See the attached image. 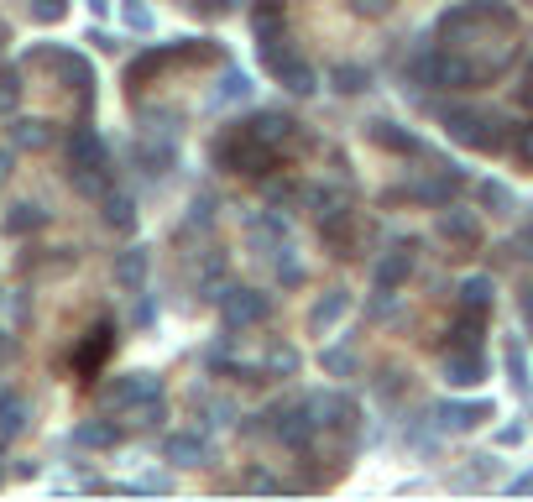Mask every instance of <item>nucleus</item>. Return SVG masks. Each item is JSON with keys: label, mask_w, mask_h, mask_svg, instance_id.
<instances>
[{"label": "nucleus", "mask_w": 533, "mask_h": 502, "mask_svg": "<svg viewBox=\"0 0 533 502\" xmlns=\"http://www.w3.org/2000/svg\"><path fill=\"white\" fill-rule=\"evenodd\" d=\"M136 157H142L147 173H162V168L173 163V147H168V142H162V147H157V142H142V147H136Z\"/></svg>", "instance_id": "nucleus-33"}, {"label": "nucleus", "mask_w": 533, "mask_h": 502, "mask_svg": "<svg viewBox=\"0 0 533 502\" xmlns=\"http://www.w3.org/2000/svg\"><path fill=\"white\" fill-rule=\"evenodd\" d=\"M309 419H314V429H335V424H351V414H356V403L345 398V393H314L309 403Z\"/></svg>", "instance_id": "nucleus-9"}, {"label": "nucleus", "mask_w": 533, "mask_h": 502, "mask_svg": "<svg viewBox=\"0 0 533 502\" xmlns=\"http://www.w3.org/2000/svg\"><path fill=\"white\" fill-rule=\"evenodd\" d=\"M513 147H518L523 163H533V126H518V131H513Z\"/></svg>", "instance_id": "nucleus-40"}, {"label": "nucleus", "mask_w": 533, "mask_h": 502, "mask_svg": "<svg viewBox=\"0 0 533 502\" xmlns=\"http://www.w3.org/2000/svg\"><path fill=\"white\" fill-rule=\"evenodd\" d=\"M126 27H131V32H147V27H152V11L142 6V0H126Z\"/></svg>", "instance_id": "nucleus-38"}, {"label": "nucleus", "mask_w": 533, "mask_h": 502, "mask_svg": "<svg viewBox=\"0 0 533 502\" xmlns=\"http://www.w3.org/2000/svg\"><path fill=\"white\" fill-rule=\"evenodd\" d=\"M16 105H21V74L0 68V116H16Z\"/></svg>", "instance_id": "nucleus-31"}, {"label": "nucleus", "mask_w": 533, "mask_h": 502, "mask_svg": "<svg viewBox=\"0 0 533 502\" xmlns=\"http://www.w3.org/2000/svg\"><path fill=\"white\" fill-rule=\"evenodd\" d=\"M32 16L37 21H63L68 16V0H32Z\"/></svg>", "instance_id": "nucleus-36"}, {"label": "nucleus", "mask_w": 533, "mask_h": 502, "mask_svg": "<svg viewBox=\"0 0 533 502\" xmlns=\"http://www.w3.org/2000/svg\"><path fill=\"white\" fill-rule=\"evenodd\" d=\"M408 272H413V251H408V246H392V251H382L372 283H377V293H392V288L408 283Z\"/></svg>", "instance_id": "nucleus-10"}, {"label": "nucleus", "mask_w": 533, "mask_h": 502, "mask_svg": "<svg viewBox=\"0 0 533 502\" xmlns=\"http://www.w3.org/2000/svg\"><path fill=\"white\" fill-rule=\"evenodd\" d=\"M476 199L486 204V210H513V189H507V184H497V178H486V184H476Z\"/></svg>", "instance_id": "nucleus-29"}, {"label": "nucleus", "mask_w": 533, "mask_h": 502, "mask_svg": "<svg viewBox=\"0 0 533 502\" xmlns=\"http://www.w3.org/2000/svg\"><path fill=\"white\" fill-rule=\"evenodd\" d=\"M277 278H283L288 288H293V283H304V262L293 257V246H288V241H283V257H277Z\"/></svg>", "instance_id": "nucleus-34"}, {"label": "nucleus", "mask_w": 533, "mask_h": 502, "mask_svg": "<svg viewBox=\"0 0 533 502\" xmlns=\"http://www.w3.org/2000/svg\"><path fill=\"white\" fill-rule=\"evenodd\" d=\"M27 419H32L27 398H21V393H0V440H16L21 429H27Z\"/></svg>", "instance_id": "nucleus-21"}, {"label": "nucleus", "mask_w": 533, "mask_h": 502, "mask_svg": "<svg viewBox=\"0 0 533 502\" xmlns=\"http://www.w3.org/2000/svg\"><path fill=\"white\" fill-rule=\"evenodd\" d=\"M11 351H16V346H11V335L0 330V367H6V361H11Z\"/></svg>", "instance_id": "nucleus-45"}, {"label": "nucleus", "mask_w": 533, "mask_h": 502, "mask_svg": "<svg viewBox=\"0 0 533 502\" xmlns=\"http://www.w3.org/2000/svg\"><path fill=\"white\" fill-rule=\"evenodd\" d=\"M445 131L455 136V142L476 147V152H502V147H507V131H502V121L492 116V110L450 105V110H445Z\"/></svg>", "instance_id": "nucleus-2"}, {"label": "nucleus", "mask_w": 533, "mask_h": 502, "mask_svg": "<svg viewBox=\"0 0 533 502\" xmlns=\"http://www.w3.org/2000/svg\"><path fill=\"white\" fill-rule=\"evenodd\" d=\"M48 142H53V126H48V121H37V116L11 121V147H21V152H42Z\"/></svg>", "instance_id": "nucleus-17"}, {"label": "nucleus", "mask_w": 533, "mask_h": 502, "mask_svg": "<svg viewBox=\"0 0 533 502\" xmlns=\"http://www.w3.org/2000/svg\"><path fill=\"white\" fill-rule=\"evenodd\" d=\"M11 173V152H0V178H6Z\"/></svg>", "instance_id": "nucleus-49"}, {"label": "nucleus", "mask_w": 533, "mask_h": 502, "mask_svg": "<svg viewBox=\"0 0 533 502\" xmlns=\"http://www.w3.org/2000/svg\"><path fill=\"white\" fill-rule=\"evenodd\" d=\"M251 32H257L262 48L277 42V32H283V0H251Z\"/></svg>", "instance_id": "nucleus-14"}, {"label": "nucleus", "mask_w": 533, "mask_h": 502, "mask_svg": "<svg viewBox=\"0 0 533 502\" xmlns=\"http://www.w3.org/2000/svg\"><path fill=\"white\" fill-rule=\"evenodd\" d=\"M110 346H115V330H110V325H95V330H89V340H84V346H79V356H74V367H79V372H95V367H100V361L110 356Z\"/></svg>", "instance_id": "nucleus-19"}, {"label": "nucleus", "mask_w": 533, "mask_h": 502, "mask_svg": "<svg viewBox=\"0 0 533 502\" xmlns=\"http://www.w3.org/2000/svg\"><path fill=\"white\" fill-rule=\"evenodd\" d=\"M189 220H194V225H210V220H215V199H194V204H189Z\"/></svg>", "instance_id": "nucleus-41"}, {"label": "nucleus", "mask_w": 533, "mask_h": 502, "mask_svg": "<svg viewBox=\"0 0 533 502\" xmlns=\"http://www.w3.org/2000/svg\"><path fill=\"white\" fill-rule=\"evenodd\" d=\"M147 272H152L147 246H126L121 257H115V283H121L126 293H142L147 288Z\"/></svg>", "instance_id": "nucleus-11"}, {"label": "nucleus", "mask_w": 533, "mask_h": 502, "mask_svg": "<svg viewBox=\"0 0 533 502\" xmlns=\"http://www.w3.org/2000/svg\"><path fill=\"white\" fill-rule=\"evenodd\" d=\"M246 131L257 136V142H267V147H283L288 136L298 131V121H288V116H277V110H262V116H251L246 121Z\"/></svg>", "instance_id": "nucleus-13"}, {"label": "nucleus", "mask_w": 533, "mask_h": 502, "mask_svg": "<svg viewBox=\"0 0 533 502\" xmlns=\"http://www.w3.org/2000/svg\"><path fill=\"white\" fill-rule=\"evenodd\" d=\"M523 79H528V84H523V100H533V58L523 63Z\"/></svg>", "instance_id": "nucleus-46"}, {"label": "nucleus", "mask_w": 533, "mask_h": 502, "mask_svg": "<svg viewBox=\"0 0 533 502\" xmlns=\"http://www.w3.org/2000/svg\"><path fill=\"white\" fill-rule=\"evenodd\" d=\"M210 11H236V0H210Z\"/></svg>", "instance_id": "nucleus-47"}, {"label": "nucleus", "mask_w": 533, "mask_h": 502, "mask_svg": "<svg viewBox=\"0 0 533 502\" xmlns=\"http://www.w3.org/2000/svg\"><path fill=\"white\" fill-rule=\"evenodd\" d=\"M162 455H168L173 466H199L204 455H210V440L204 435H168L162 440Z\"/></svg>", "instance_id": "nucleus-16"}, {"label": "nucleus", "mask_w": 533, "mask_h": 502, "mask_svg": "<svg viewBox=\"0 0 533 502\" xmlns=\"http://www.w3.org/2000/svg\"><path fill=\"white\" fill-rule=\"evenodd\" d=\"M486 419H497L492 403H434V424L450 429V435H466V429H476Z\"/></svg>", "instance_id": "nucleus-6"}, {"label": "nucleus", "mask_w": 533, "mask_h": 502, "mask_svg": "<svg viewBox=\"0 0 533 502\" xmlns=\"http://www.w3.org/2000/svg\"><path fill=\"white\" fill-rule=\"evenodd\" d=\"M246 95H251V74H246V68H225V74H220V89H215V105L246 100Z\"/></svg>", "instance_id": "nucleus-26"}, {"label": "nucleus", "mask_w": 533, "mask_h": 502, "mask_svg": "<svg viewBox=\"0 0 533 502\" xmlns=\"http://www.w3.org/2000/svg\"><path fill=\"white\" fill-rule=\"evenodd\" d=\"M507 492H533V471H523V476H513V487Z\"/></svg>", "instance_id": "nucleus-44"}, {"label": "nucleus", "mask_w": 533, "mask_h": 502, "mask_svg": "<svg viewBox=\"0 0 533 502\" xmlns=\"http://www.w3.org/2000/svg\"><path fill=\"white\" fill-rule=\"evenodd\" d=\"M115 440H121V429H115L110 419H84L74 429V445H84V450H110Z\"/></svg>", "instance_id": "nucleus-23"}, {"label": "nucleus", "mask_w": 533, "mask_h": 502, "mask_svg": "<svg viewBox=\"0 0 533 502\" xmlns=\"http://www.w3.org/2000/svg\"><path fill=\"white\" fill-rule=\"evenodd\" d=\"M267 372H283V377H288V372H298V351H293V346L272 351V356H267Z\"/></svg>", "instance_id": "nucleus-37"}, {"label": "nucleus", "mask_w": 533, "mask_h": 502, "mask_svg": "<svg viewBox=\"0 0 533 502\" xmlns=\"http://www.w3.org/2000/svg\"><path fill=\"white\" fill-rule=\"evenodd\" d=\"M366 136H372V142L377 147H387V152H424V142H419V136H413V131H403V126H392V121H372V126H366Z\"/></svg>", "instance_id": "nucleus-15"}, {"label": "nucleus", "mask_w": 533, "mask_h": 502, "mask_svg": "<svg viewBox=\"0 0 533 502\" xmlns=\"http://www.w3.org/2000/svg\"><path fill=\"white\" fill-rule=\"evenodd\" d=\"M392 6H398V0H351V11H356V16H387Z\"/></svg>", "instance_id": "nucleus-39"}, {"label": "nucleus", "mask_w": 533, "mask_h": 502, "mask_svg": "<svg viewBox=\"0 0 533 502\" xmlns=\"http://www.w3.org/2000/svg\"><path fill=\"white\" fill-rule=\"evenodd\" d=\"M272 435L283 440V445H293V450H309V440H314V419H309V408H293V414H277Z\"/></svg>", "instance_id": "nucleus-12"}, {"label": "nucleus", "mask_w": 533, "mask_h": 502, "mask_svg": "<svg viewBox=\"0 0 533 502\" xmlns=\"http://www.w3.org/2000/svg\"><path fill=\"white\" fill-rule=\"evenodd\" d=\"M492 299H497V283L481 278V272L460 283V304H466V309H492Z\"/></svg>", "instance_id": "nucleus-25"}, {"label": "nucleus", "mask_w": 533, "mask_h": 502, "mask_svg": "<svg viewBox=\"0 0 533 502\" xmlns=\"http://www.w3.org/2000/svg\"><path fill=\"white\" fill-rule=\"evenodd\" d=\"M518 309H523V319H528V325H533V283L523 288V299H518Z\"/></svg>", "instance_id": "nucleus-43"}, {"label": "nucleus", "mask_w": 533, "mask_h": 502, "mask_svg": "<svg viewBox=\"0 0 533 502\" xmlns=\"http://www.w3.org/2000/svg\"><path fill=\"white\" fill-rule=\"evenodd\" d=\"M267 68L277 79H283V89L288 95H314L319 89V74H314V63H304L298 53H288V48H272L267 42Z\"/></svg>", "instance_id": "nucleus-4"}, {"label": "nucleus", "mask_w": 533, "mask_h": 502, "mask_svg": "<svg viewBox=\"0 0 533 502\" xmlns=\"http://www.w3.org/2000/svg\"><path fill=\"white\" fill-rule=\"evenodd\" d=\"M168 58H173V48H168V53H157V48H152V53H142V58H136V63L126 68V84H131V89H136V84H147V79L157 74V68L168 63Z\"/></svg>", "instance_id": "nucleus-28"}, {"label": "nucleus", "mask_w": 533, "mask_h": 502, "mask_svg": "<svg viewBox=\"0 0 533 502\" xmlns=\"http://www.w3.org/2000/svg\"><path fill=\"white\" fill-rule=\"evenodd\" d=\"M345 309H351V293H345V288H330V293H324V299L309 309V330H314V335H319V330H330Z\"/></svg>", "instance_id": "nucleus-20"}, {"label": "nucleus", "mask_w": 533, "mask_h": 502, "mask_svg": "<svg viewBox=\"0 0 533 502\" xmlns=\"http://www.w3.org/2000/svg\"><path fill=\"white\" fill-rule=\"evenodd\" d=\"M267 194H272V199H293V194H304V189L288 184V178H267Z\"/></svg>", "instance_id": "nucleus-42"}, {"label": "nucleus", "mask_w": 533, "mask_h": 502, "mask_svg": "<svg viewBox=\"0 0 533 502\" xmlns=\"http://www.w3.org/2000/svg\"><path fill=\"white\" fill-rule=\"evenodd\" d=\"M486 377V356L476 351V346H455L450 356H445V382L450 387H476Z\"/></svg>", "instance_id": "nucleus-8"}, {"label": "nucleus", "mask_w": 533, "mask_h": 502, "mask_svg": "<svg viewBox=\"0 0 533 502\" xmlns=\"http://www.w3.org/2000/svg\"><path fill=\"white\" fill-rule=\"evenodd\" d=\"M152 393H162V382L152 377V372H131V377H121V382H110L105 387V408H131L136 398H152Z\"/></svg>", "instance_id": "nucleus-7"}, {"label": "nucleus", "mask_w": 533, "mask_h": 502, "mask_svg": "<svg viewBox=\"0 0 533 502\" xmlns=\"http://www.w3.org/2000/svg\"><path fill=\"white\" fill-rule=\"evenodd\" d=\"M68 168H89V173H105L110 168V147L95 126H74L68 131Z\"/></svg>", "instance_id": "nucleus-5"}, {"label": "nucleus", "mask_w": 533, "mask_h": 502, "mask_svg": "<svg viewBox=\"0 0 533 502\" xmlns=\"http://www.w3.org/2000/svg\"><path fill=\"white\" fill-rule=\"evenodd\" d=\"M439 236L460 241V246H476L481 241V225H476L471 210H445V215H439Z\"/></svg>", "instance_id": "nucleus-18"}, {"label": "nucleus", "mask_w": 533, "mask_h": 502, "mask_svg": "<svg viewBox=\"0 0 533 502\" xmlns=\"http://www.w3.org/2000/svg\"><path fill=\"white\" fill-rule=\"evenodd\" d=\"M89 11H95V16H105V11H110V0H89Z\"/></svg>", "instance_id": "nucleus-48"}, {"label": "nucleus", "mask_w": 533, "mask_h": 502, "mask_svg": "<svg viewBox=\"0 0 533 502\" xmlns=\"http://www.w3.org/2000/svg\"><path fill=\"white\" fill-rule=\"evenodd\" d=\"M330 79H335V89H340V95H361V89L372 84V74H366L361 63H340V68H335Z\"/></svg>", "instance_id": "nucleus-27"}, {"label": "nucleus", "mask_w": 533, "mask_h": 502, "mask_svg": "<svg viewBox=\"0 0 533 502\" xmlns=\"http://www.w3.org/2000/svg\"><path fill=\"white\" fill-rule=\"evenodd\" d=\"M100 204H105V225L110 231H136V204H131V194H100Z\"/></svg>", "instance_id": "nucleus-24"}, {"label": "nucleus", "mask_w": 533, "mask_h": 502, "mask_svg": "<svg viewBox=\"0 0 533 502\" xmlns=\"http://www.w3.org/2000/svg\"><path fill=\"white\" fill-rule=\"evenodd\" d=\"M481 325H486V309H466L455 325V346H481Z\"/></svg>", "instance_id": "nucleus-30"}, {"label": "nucleus", "mask_w": 533, "mask_h": 502, "mask_svg": "<svg viewBox=\"0 0 533 502\" xmlns=\"http://www.w3.org/2000/svg\"><path fill=\"white\" fill-rule=\"evenodd\" d=\"M267 314H272V304H267V293H257V288H225L220 293L225 330H251V325H262Z\"/></svg>", "instance_id": "nucleus-3"}, {"label": "nucleus", "mask_w": 533, "mask_h": 502, "mask_svg": "<svg viewBox=\"0 0 533 502\" xmlns=\"http://www.w3.org/2000/svg\"><path fill=\"white\" fill-rule=\"evenodd\" d=\"M277 163V147L257 142L246 126H230L220 142H215V168L225 173H251V178H267V168Z\"/></svg>", "instance_id": "nucleus-1"}, {"label": "nucleus", "mask_w": 533, "mask_h": 502, "mask_svg": "<svg viewBox=\"0 0 533 502\" xmlns=\"http://www.w3.org/2000/svg\"><path fill=\"white\" fill-rule=\"evenodd\" d=\"M507 372H513V382L528 393V361H523V346H518V340H507Z\"/></svg>", "instance_id": "nucleus-35"}, {"label": "nucleus", "mask_w": 533, "mask_h": 502, "mask_svg": "<svg viewBox=\"0 0 533 502\" xmlns=\"http://www.w3.org/2000/svg\"><path fill=\"white\" fill-rule=\"evenodd\" d=\"M319 367L330 372V377H351V372H356V356L345 351V346H330V351L319 356Z\"/></svg>", "instance_id": "nucleus-32"}, {"label": "nucleus", "mask_w": 533, "mask_h": 502, "mask_svg": "<svg viewBox=\"0 0 533 502\" xmlns=\"http://www.w3.org/2000/svg\"><path fill=\"white\" fill-rule=\"evenodd\" d=\"M48 225V210L42 204H11L6 210V236H32V231H42Z\"/></svg>", "instance_id": "nucleus-22"}]
</instances>
